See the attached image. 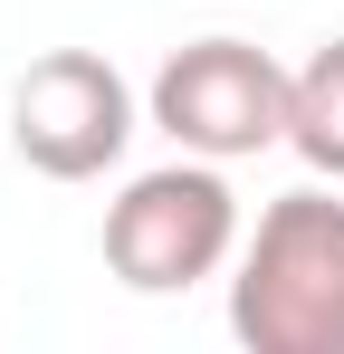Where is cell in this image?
<instances>
[{
	"mask_svg": "<svg viewBox=\"0 0 344 354\" xmlns=\"http://www.w3.org/2000/svg\"><path fill=\"white\" fill-rule=\"evenodd\" d=\"M229 335L249 354H344V201L335 192H278L258 230L239 239L229 278Z\"/></svg>",
	"mask_w": 344,
	"mask_h": 354,
	"instance_id": "1",
	"label": "cell"
},
{
	"mask_svg": "<svg viewBox=\"0 0 344 354\" xmlns=\"http://www.w3.org/2000/svg\"><path fill=\"white\" fill-rule=\"evenodd\" d=\"M229 259H239V192L201 153H182L163 173H134L106 201V268L134 297H182L201 278H220Z\"/></svg>",
	"mask_w": 344,
	"mask_h": 354,
	"instance_id": "2",
	"label": "cell"
},
{
	"mask_svg": "<svg viewBox=\"0 0 344 354\" xmlns=\"http://www.w3.org/2000/svg\"><path fill=\"white\" fill-rule=\"evenodd\" d=\"M287 86H296V67H278L268 48H249V39H191L153 77V124L182 153H201V163H239V153L287 144Z\"/></svg>",
	"mask_w": 344,
	"mask_h": 354,
	"instance_id": "3",
	"label": "cell"
},
{
	"mask_svg": "<svg viewBox=\"0 0 344 354\" xmlns=\"http://www.w3.org/2000/svg\"><path fill=\"white\" fill-rule=\"evenodd\" d=\"M10 144H19L29 173H48V182H96L134 144V86L96 48H48L10 86Z\"/></svg>",
	"mask_w": 344,
	"mask_h": 354,
	"instance_id": "4",
	"label": "cell"
},
{
	"mask_svg": "<svg viewBox=\"0 0 344 354\" xmlns=\"http://www.w3.org/2000/svg\"><path fill=\"white\" fill-rule=\"evenodd\" d=\"M287 144L306 153V173L344 182V39H325L287 86Z\"/></svg>",
	"mask_w": 344,
	"mask_h": 354,
	"instance_id": "5",
	"label": "cell"
}]
</instances>
